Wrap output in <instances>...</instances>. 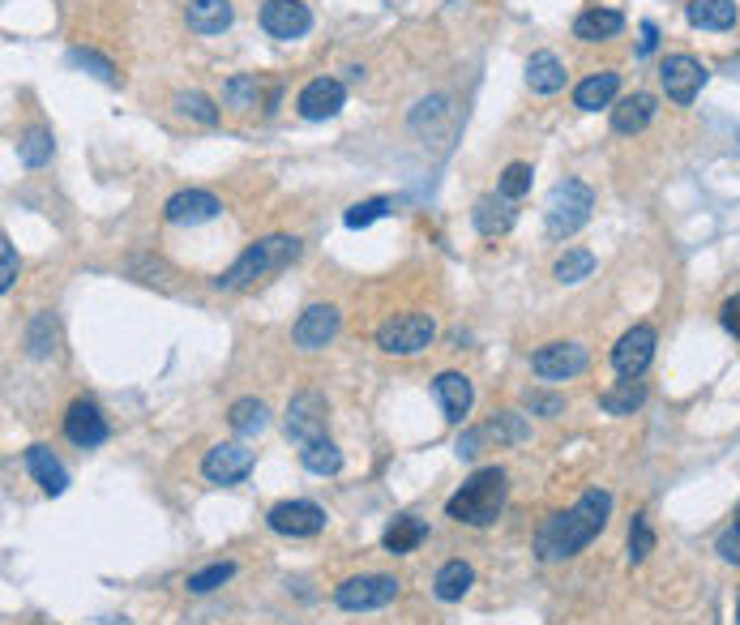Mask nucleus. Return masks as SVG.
<instances>
[{"mask_svg":"<svg viewBox=\"0 0 740 625\" xmlns=\"http://www.w3.org/2000/svg\"><path fill=\"white\" fill-rule=\"evenodd\" d=\"M715 549H719V558L732 561V565H740V506L737 514H732V523L719 531V540H715Z\"/></svg>","mask_w":740,"mask_h":625,"instance_id":"obj_43","label":"nucleus"},{"mask_svg":"<svg viewBox=\"0 0 740 625\" xmlns=\"http://www.w3.org/2000/svg\"><path fill=\"white\" fill-rule=\"evenodd\" d=\"M483 433H488V437H497V441H522V437H527V420H522L518 412H501V416L483 428Z\"/></svg>","mask_w":740,"mask_h":625,"instance_id":"obj_42","label":"nucleus"},{"mask_svg":"<svg viewBox=\"0 0 740 625\" xmlns=\"http://www.w3.org/2000/svg\"><path fill=\"white\" fill-rule=\"evenodd\" d=\"M432 334H437V322L428 313H394L377 326V347L389 356H416L432 343Z\"/></svg>","mask_w":740,"mask_h":625,"instance_id":"obj_5","label":"nucleus"},{"mask_svg":"<svg viewBox=\"0 0 740 625\" xmlns=\"http://www.w3.org/2000/svg\"><path fill=\"white\" fill-rule=\"evenodd\" d=\"M719 322H723V330H728L732 338H740V292H737V296L723 300V309H719Z\"/></svg>","mask_w":740,"mask_h":625,"instance_id":"obj_46","label":"nucleus"},{"mask_svg":"<svg viewBox=\"0 0 740 625\" xmlns=\"http://www.w3.org/2000/svg\"><path fill=\"white\" fill-rule=\"evenodd\" d=\"M655 330L650 326H634L625 330L621 338H616V347H612V368L621 373V377H629V382H638L650 361H655Z\"/></svg>","mask_w":740,"mask_h":625,"instance_id":"obj_8","label":"nucleus"},{"mask_svg":"<svg viewBox=\"0 0 740 625\" xmlns=\"http://www.w3.org/2000/svg\"><path fill=\"white\" fill-rule=\"evenodd\" d=\"M707 77H710L707 65L694 61V56H685V52H680V56H668V61L659 65V86H664V95L673 103H680V107L698 100V91L707 86Z\"/></svg>","mask_w":740,"mask_h":625,"instance_id":"obj_7","label":"nucleus"},{"mask_svg":"<svg viewBox=\"0 0 740 625\" xmlns=\"http://www.w3.org/2000/svg\"><path fill=\"white\" fill-rule=\"evenodd\" d=\"M288 437L291 441H300V446H309V441L325 437V398L317 395V390H304V395L291 398Z\"/></svg>","mask_w":740,"mask_h":625,"instance_id":"obj_15","label":"nucleus"},{"mask_svg":"<svg viewBox=\"0 0 740 625\" xmlns=\"http://www.w3.org/2000/svg\"><path fill=\"white\" fill-rule=\"evenodd\" d=\"M527 407H531L535 416H561V412H565V398H561V395H540V390H531V395H527Z\"/></svg>","mask_w":740,"mask_h":625,"instance_id":"obj_45","label":"nucleus"},{"mask_svg":"<svg viewBox=\"0 0 740 625\" xmlns=\"http://www.w3.org/2000/svg\"><path fill=\"white\" fill-rule=\"evenodd\" d=\"M471 219H476V231L480 236H506V231L514 228V206L501 198V194H488V198L476 201V210H471Z\"/></svg>","mask_w":740,"mask_h":625,"instance_id":"obj_24","label":"nucleus"},{"mask_svg":"<svg viewBox=\"0 0 740 625\" xmlns=\"http://www.w3.org/2000/svg\"><path fill=\"white\" fill-rule=\"evenodd\" d=\"M685 18L698 31H732L737 27V0H689Z\"/></svg>","mask_w":740,"mask_h":625,"instance_id":"obj_21","label":"nucleus"},{"mask_svg":"<svg viewBox=\"0 0 740 625\" xmlns=\"http://www.w3.org/2000/svg\"><path fill=\"white\" fill-rule=\"evenodd\" d=\"M531 164H510L506 171H501V180H497V194L506 201H518L522 194H531Z\"/></svg>","mask_w":740,"mask_h":625,"instance_id":"obj_36","label":"nucleus"},{"mask_svg":"<svg viewBox=\"0 0 740 625\" xmlns=\"http://www.w3.org/2000/svg\"><path fill=\"white\" fill-rule=\"evenodd\" d=\"M476 441H480V433H467V437L458 441V455H462V459H471V455H476Z\"/></svg>","mask_w":740,"mask_h":625,"instance_id":"obj_48","label":"nucleus"},{"mask_svg":"<svg viewBox=\"0 0 740 625\" xmlns=\"http://www.w3.org/2000/svg\"><path fill=\"white\" fill-rule=\"evenodd\" d=\"M737 625H740V604H737Z\"/></svg>","mask_w":740,"mask_h":625,"instance_id":"obj_50","label":"nucleus"},{"mask_svg":"<svg viewBox=\"0 0 740 625\" xmlns=\"http://www.w3.org/2000/svg\"><path fill=\"white\" fill-rule=\"evenodd\" d=\"M69 61H73V65H77V69H91V73H95L98 82H107V86L116 82V65H112L107 56H98V52H91V48H73V52H69Z\"/></svg>","mask_w":740,"mask_h":625,"instance_id":"obj_41","label":"nucleus"},{"mask_svg":"<svg viewBox=\"0 0 740 625\" xmlns=\"http://www.w3.org/2000/svg\"><path fill=\"white\" fill-rule=\"evenodd\" d=\"M655 43H659L655 22H643V43H638V52H643V56H650V52H655Z\"/></svg>","mask_w":740,"mask_h":625,"instance_id":"obj_47","label":"nucleus"},{"mask_svg":"<svg viewBox=\"0 0 740 625\" xmlns=\"http://www.w3.org/2000/svg\"><path fill=\"white\" fill-rule=\"evenodd\" d=\"M737 142H740V129H737Z\"/></svg>","mask_w":740,"mask_h":625,"instance_id":"obj_51","label":"nucleus"},{"mask_svg":"<svg viewBox=\"0 0 740 625\" xmlns=\"http://www.w3.org/2000/svg\"><path fill=\"white\" fill-rule=\"evenodd\" d=\"M300 462H304V471H313V476H338V471H343V450H338L330 437H317V441L300 446Z\"/></svg>","mask_w":740,"mask_h":625,"instance_id":"obj_29","label":"nucleus"},{"mask_svg":"<svg viewBox=\"0 0 740 625\" xmlns=\"http://www.w3.org/2000/svg\"><path fill=\"white\" fill-rule=\"evenodd\" d=\"M231 18H236L231 0H189V9H185V22L194 34H223Z\"/></svg>","mask_w":740,"mask_h":625,"instance_id":"obj_20","label":"nucleus"},{"mask_svg":"<svg viewBox=\"0 0 740 625\" xmlns=\"http://www.w3.org/2000/svg\"><path fill=\"white\" fill-rule=\"evenodd\" d=\"M650 549H655V531L646 523V514H634V523H629V565L650 558Z\"/></svg>","mask_w":740,"mask_h":625,"instance_id":"obj_40","label":"nucleus"},{"mask_svg":"<svg viewBox=\"0 0 740 625\" xmlns=\"http://www.w3.org/2000/svg\"><path fill=\"white\" fill-rule=\"evenodd\" d=\"M527 86H531L535 95H556V91L565 86V65H561L552 52H535V56L527 61Z\"/></svg>","mask_w":740,"mask_h":625,"instance_id":"obj_27","label":"nucleus"},{"mask_svg":"<svg viewBox=\"0 0 740 625\" xmlns=\"http://www.w3.org/2000/svg\"><path fill=\"white\" fill-rule=\"evenodd\" d=\"M295 258H300V240H295V236H261V240H253L236 262L227 265V274L215 279V283H219L223 292H244V288H253L261 279L288 270Z\"/></svg>","mask_w":740,"mask_h":625,"instance_id":"obj_2","label":"nucleus"},{"mask_svg":"<svg viewBox=\"0 0 740 625\" xmlns=\"http://www.w3.org/2000/svg\"><path fill=\"white\" fill-rule=\"evenodd\" d=\"M591 270H595V253H586V249H565L552 265L556 283H582V279H591Z\"/></svg>","mask_w":740,"mask_h":625,"instance_id":"obj_33","label":"nucleus"},{"mask_svg":"<svg viewBox=\"0 0 740 625\" xmlns=\"http://www.w3.org/2000/svg\"><path fill=\"white\" fill-rule=\"evenodd\" d=\"M223 103L227 107H236V112H249V107H258L261 103V82L253 73H236L231 82L223 86Z\"/></svg>","mask_w":740,"mask_h":625,"instance_id":"obj_34","label":"nucleus"},{"mask_svg":"<svg viewBox=\"0 0 740 625\" xmlns=\"http://www.w3.org/2000/svg\"><path fill=\"white\" fill-rule=\"evenodd\" d=\"M65 437L73 446H82V450L107 441V420H103V412H98L91 398H77L65 412Z\"/></svg>","mask_w":740,"mask_h":625,"instance_id":"obj_17","label":"nucleus"},{"mask_svg":"<svg viewBox=\"0 0 740 625\" xmlns=\"http://www.w3.org/2000/svg\"><path fill=\"white\" fill-rule=\"evenodd\" d=\"M27 471H31L34 485L48 497H61L69 489V471L61 467V459H56L48 446H31V450H27Z\"/></svg>","mask_w":740,"mask_h":625,"instance_id":"obj_19","label":"nucleus"},{"mask_svg":"<svg viewBox=\"0 0 740 625\" xmlns=\"http://www.w3.org/2000/svg\"><path fill=\"white\" fill-rule=\"evenodd\" d=\"M471 583H476V570L467 561H446L437 570V579H432V592H437V600L454 604V600H462V595L471 592Z\"/></svg>","mask_w":740,"mask_h":625,"instance_id":"obj_28","label":"nucleus"},{"mask_svg":"<svg viewBox=\"0 0 740 625\" xmlns=\"http://www.w3.org/2000/svg\"><path fill=\"white\" fill-rule=\"evenodd\" d=\"M501 506H506V471H501V467H480V471L446 501V514L467 527H488V523H497Z\"/></svg>","mask_w":740,"mask_h":625,"instance_id":"obj_3","label":"nucleus"},{"mask_svg":"<svg viewBox=\"0 0 740 625\" xmlns=\"http://www.w3.org/2000/svg\"><path fill=\"white\" fill-rule=\"evenodd\" d=\"M389 215V198H368V201H355L352 210L343 215V223L347 228H368V223H377V219H386Z\"/></svg>","mask_w":740,"mask_h":625,"instance_id":"obj_39","label":"nucleus"},{"mask_svg":"<svg viewBox=\"0 0 740 625\" xmlns=\"http://www.w3.org/2000/svg\"><path fill=\"white\" fill-rule=\"evenodd\" d=\"M52 343H56V322H52V313H39L31 326H27V352L43 361L52 352Z\"/></svg>","mask_w":740,"mask_h":625,"instance_id":"obj_35","label":"nucleus"},{"mask_svg":"<svg viewBox=\"0 0 740 625\" xmlns=\"http://www.w3.org/2000/svg\"><path fill=\"white\" fill-rule=\"evenodd\" d=\"M432 395H437V403H441V412H446L450 425H462L467 412H471V403H476V390H471V382H467L462 373H441V377L432 382Z\"/></svg>","mask_w":740,"mask_h":625,"instance_id":"obj_18","label":"nucleus"},{"mask_svg":"<svg viewBox=\"0 0 740 625\" xmlns=\"http://www.w3.org/2000/svg\"><path fill=\"white\" fill-rule=\"evenodd\" d=\"M616 91H621V73L600 69V73H591L586 82H579L574 103H579L582 112H600V107H608V103L616 100Z\"/></svg>","mask_w":740,"mask_h":625,"instance_id":"obj_25","label":"nucleus"},{"mask_svg":"<svg viewBox=\"0 0 740 625\" xmlns=\"http://www.w3.org/2000/svg\"><path fill=\"white\" fill-rule=\"evenodd\" d=\"M394 595H398V583L389 574H355L347 583H338L334 604L347 613H368V608H386Z\"/></svg>","mask_w":740,"mask_h":625,"instance_id":"obj_6","label":"nucleus"},{"mask_svg":"<svg viewBox=\"0 0 740 625\" xmlns=\"http://www.w3.org/2000/svg\"><path fill=\"white\" fill-rule=\"evenodd\" d=\"M270 527L279 535H291V540H304V535H317L325 527V510L317 501H279L270 510Z\"/></svg>","mask_w":740,"mask_h":625,"instance_id":"obj_12","label":"nucleus"},{"mask_svg":"<svg viewBox=\"0 0 740 625\" xmlns=\"http://www.w3.org/2000/svg\"><path fill=\"white\" fill-rule=\"evenodd\" d=\"M343 103H347V86L338 82V77H313L304 91H300V116L304 121H330V116H338L343 112Z\"/></svg>","mask_w":740,"mask_h":625,"instance_id":"obj_14","label":"nucleus"},{"mask_svg":"<svg viewBox=\"0 0 740 625\" xmlns=\"http://www.w3.org/2000/svg\"><path fill=\"white\" fill-rule=\"evenodd\" d=\"M334 334H338V309L334 304H309L291 326L295 347H304V352H322Z\"/></svg>","mask_w":740,"mask_h":625,"instance_id":"obj_13","label":"nucleus"},{"mask_svg":"<svg viewBox=\"0 0 740 625\" xmlns=\"http://www.w3.org/2000/svg\"><path fill=\"white\" fill-rule=\"evenodd\" d=\"M621 31H625V18L616 9H586L574 18V39H582V43H604Z\"/></svg>","mask_w":740,"mask_h":625,"instance_id":"obj_23","label":"nucleus"},{"mask_svg":"<svg viewBox=\"0 0 740 625\" xmlns=\"http://www.w3.org/2000/svg\"><path fill=\"white\" fill-rule=\"evenodd\" d=\"M591 210H595L591 185H582V180H574V176H565V180L552 185V194H548V206H544L548 236H552V240L574 236V231L591 219Z\"/></svg>","mask_w":740,"mask_h":625,"instance_id":"obj_4","label":"nucleus"},{"mask_svg":"<svg viewBox=\"0 0 740 625\" xmlns=\"http://www.w3.org/2000/svg\"><path fill=\"white\" fill-rule=\"evenodd\" d=\"M643 403H646V386L643 382H629V377H625L621 386H612V390L600 395V407H604L608 416H634Z\"/></svg>","mask_w":740,"mask_h":625,"instance_id":"obj_30","label":"nucleus"},{"mask_svg":"<svg viewBox=\"0 0 740 625\" xmlns=\"http://www.w3.org/2000/svg\"><path fill=\"white\" fill-rule=\"evenodd\" d=\"M608 514H612V493H604V489L582 493L570 510L544 519V527L535 531V553L544 561L574 558V553H582L608 527Z\"/></svg>","mask_w":740,"mask_h":625,"instance_id":"obj_1","label":"nucleus"},{"mask_svg":"<svg viewBox=\"0 0 740 625\" xmlns=\"http://www.w3.org/2000/svg\"><path fill=\"white\" fill-rule=\"evenodd\" d=\"M424 540H428V527H424V519H416V514H398V519L386 527V535H382L386 553H394V558H403V553L419 549Z\"/></svg>","mask_w":740,"mask_h":625,"instance_id":"obj_26","label":"nucleus"},{"mask_svg":"<svg viewBox=\"0 0 740 625\" xmlns=\"http://www.w3.org/2000/svg\"><path fill=\"white\" fill-rule=\"evenodd\" d=\"M52 133L43 129V125H34V129H27L22 137H18V159L27 167H43L48 159H52Z\"/></svg>","mask_w":740,"mask_h":625,"instance_id":"obj_32","label":"nucleus"},{"mask_svg":"<svg viewBox=\"0 0 740 625\" xmlns=\"http://www.w3.org/2000/svg\"><path fill=\"white\" fill-rule=\"evenodd\" d=\"M236 574V565L231 561H219V565H206V570H197V574H189V592L194 595H206V592H219L227 579Z\"/></svg>","mask_w":740,"mask_h":625,"instance_id":"obj_38","label":"nucleus"},{"mask_svg":"<svg viewBox=\"0 0 740 625\" xmlns=\"http://www.w3.org/2000/svg\"><path fill=\"white\" fill-rule=\"evenodd\" d=\"M103 625H125V622H103Z\"/></svg>","mask_w":740,"mask_h":625,"instance_id":"obj_49","label":"nucleus"},{"mask_svg":"<svg viewBox=\"0 0 740 625\" xmlns=\"http://www.w3.org/2000/svg\"><path fill=\"white\" fill-rule=\"evenodd\" d=\"M253 462H258V455H253L249 446H240V441H223V446L206 450V459H201V476H206L210 485H240V480L253 471Z\"/></svg>","mask_w":740,"mask_h":625,"instance_id":"obj_11","label":"nucleus"},{"mask_svg":"<svg viewBox=\"0 0 740 625\" xmlns=\"http://www.w3.org/2000/svg\"><path fill=\"white\" fill-rule=\"evenodd\" d=\"M219 210H223V201L215 198V194H206V189H180V194L167 198L163 219L167 223H210Z\"/></svg>","mask_w":740,"mask_h":625,"instance_id":"obj_16","label":"nucleus"},{"mask_svg":"<svg viewBox=\"0 0 740 625\" xmlns=\"http://www.w3.org/2000/svg\"><path fill=\"white\" fill-rule=\"evenodd\" d=\"M655 121V95H625V100L612 107V129L616 133H643L646 125Z\"/></svg>","mask_w":740,"mask_h":625,"instance_id":"obj_22","label":"nucleus"},{"mask_svg":"<svg viewBox=\"0 0 740 625\" xmlns=\"http://www.w3.org/2000/svg\"><path fill=\"white\" fill-rule=\"evenodd\" d=\"M176 112H180V116H194L201 125H219V107L206 100V95H197V91H180V95H176Z\"/></svg>","mask_w":740,"mask_h":625,"instance_id":"obj_37","label":"nucleus"},{"mask_svg":"<svg viewBox=\"0 0 740 625\" xmlns=\"http://www.w3.org/2000/svg\"><path fill=\"white\" fill-rule=\"evenodd\" d=\"M261 31L270 39H283V43L304 39L313 31V13H309L304 0H265L261 4Z\"/></svg>","mask_w":740,"mask_h":625,"instance_id":"obj_9","label":"nucleus"},{"mask_svg":"<svg viewBox=\"0 0 740 625\" xmlns=\"http://www.w3.org/2000/svg\"><path fill=\"white\" fill-rule=\"evenodd\" d=\"M227 425L236 428L240 437L261 433V428H265V403H261V398H236L231 412H227Z\"/></svg>","mask_w":740,"mask_h":625,"instance_id":"obj_31","label":"nucleus"},{"mask_svg":"<svg viewBox=\"0 0 740 625\" xmlns=\"http://www.w3.org/2000/svg\"><path fill=\"white\" fill-rule=\"evenodd\" d=\"M531 373L544 382H570L586 373V347L582 343H544L531 356Z\"/></svg>","mask_w":740,"mask_h":625,"instance_id":"obj_10","label":"nucleus"},{"mask_svg":"<svg viewBox=\"0 0 740 625\" xmlns=\"http://www.w3.org/2000/svg\"><path fill=\"white\" fill-rule=\"evenodd\" d=\"M13 279H18V253H13V240L4 236L0 240V292H9Z\"/></svg>","mask_w":740,"mask_h":625,"instance_id":"obj_44","label":"nucleus"}]
</instances>
